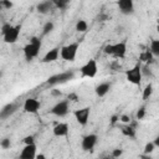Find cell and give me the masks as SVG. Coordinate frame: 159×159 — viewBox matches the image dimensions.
Instances as JSON below:
<instances>
[{
  "label": "cell",
  "mask_w": 159,
  "mask_h": 159,
  "mask_svg": "<svg viewBox=\"0 0 159 159\" xmlns=\"http://www.w3.org/2000/svg\"><path fill=\"white\" fill-rule=\"evenodd\" d=\"M41 46H42V41L40 37H31L30 39V42L26 43L22 48L24 51V56L26 58V61H31L32 58L37 57L39 53H40V50H41Z\"/></svg>",
  "instance_id": "1"
},
{
  "label": "cell",
  "mask_w": 159,
  "mask_h": 159,
  "mask_svg": "<svg viewBox=\"0 0 159 159\" xmlns=\"http://www.w3.org/2000/svg\"><path fill=\"white\" fill-rule=\"evenodd\" d=\"M103 52L106 55H111L116 58H124L127 53V43L124 41L117 42V43H108L104 46Z\"/></svg>",
  "instance_id": "2"
},
{
  "label": "cell",
  "mask_w": 159,
  "mask_h": 159,
  "mask_svg": "<svg viewBox=\"0 0 159 159\" xmlns=\"http://www.w3.org/2000/svg\"><path fill=\"white\" fill-rule=\"evenodd\" d=\"M78 52V42H71L61 47V58L68 62H73L76 60Z\"/></svg>",
  "instance_id": "3"
},
{
  "label": "cell",
  "mask_w": 159,
  "mask_h": 159,
  "mask_svg": "<svg viewBox=\"0 0 159 159\" xmlns=\"http://www.w3.org/2000/svg\"><path fill=\"white\" fill-rule=\"evenodd\" d=\"M142 77H143V72H142V66L140 63H137L134 65L130 70H128L125 72V78L129 83L132 84H135V86H139L140 82H142Z\"/></svg>",
  "instance_id": "4"
},
{
  "label": "cell",
  "mask_w": 159,
  "mask_h": 159,
  "mask_svg": "<svg viewBox=\"0 0 159 159\" xmlns=\"http://www.w3.org/2000/svg\"><path fill=\"white\" fill-rule=\"evenodd\" d=\"M81 76L82 77H88V78H93L97 72H98V66H97V61L94 58H89L81 68H80Z\"/></svg>",
  "instance_id": "5"
},
{
  "label": "cell",
  "mask_w": 159,
  "mask_h": 159,
  "mask_svg": "<svg viewBox=\"0 0 159 159\" xmlns=\"http://www.w3.org/2000/svg\"><path fill=\"white\" fill-rule=\"evenodd\" d=\"M73 77H75L73 71H65V72L57 73V75H55V76H51V77L47 80V84H50V86L62 84V83H66V82L71 81Z\"/></svg>",
  "instance_id": "6"
},
{
  "label": "cell",
  "mask_w": 159,
  "mask_h": 159,
  "mask_svg": "<svg viewBox=\"0 0 159 159\" xmlns=\"http://www.w3.org/2000/svg\"><path fill=\"white\" fill-rule=\"evenodd\" d=\"M73 116H75V119L76 122L84 127L87 125L88 123V119H89V116H91V108L89 107H83V108H80V109H76L73 112Z\"/></svg>",
  "instance_id": "7"
},
{
  "label": "cell",
  "mask_w": 159,
  "mask_h": 159,
  "mask_svg": "<svg viewBox=\"0 0 159 159\" xmlns=\"http://www.w3.org/2000/svg\"><path fill=\"white\" fill-rule=\"evenodd\" d=\"M68 111H70V108H68V99H63V101L57 102L50 109V113L56 116V117H65L68 113Z\"/></svg>",
  "instance_id": "8"
},
{
  "label": "cell",
  "mask_w": 159,
  "mask_h": 159,
  "mask_svg": "<svg viewBox=\"0 0 159 159\" xmlns=\"http://www.w3.org/2000/svg\"><path fill=\"white\" fill-rule=\"evenodd\" d=\"M97 140H98L97 134H93V133L87 134V135H84V137L82 138V140H81V147H82V149H83L84 152H92L93 148H94L96 144H97Z\"/></svg>",
  "instance_id": "9"
},
{
  "label": "cell",
  "mask_w": 159,
  "mask_h": 159,
  "mask_svg": "<svg viewBox=\"0 0 159 159\" xmlns=\"http://www.w3.org/2000/svg\"><path fill=\"white\" fill-rule=\"evenodd\" d=\"M20 31H21V25H12V27L2 36L4 39V42L5 43H15L19 39V35H20Z\"/></svg>",
  "instance_id": "10"
},
{
  "label": "cell",
  "mask_w": 159,
  "mask_h": 159,
  "mask_svg": "<svg viewBox=\"0 0 159 159\" xmlns=\"http://www.w3.org/2000/svg\"><path fill=\"white\" fill-rule=\"evenodd\" d=\"M22 108H24V111H25L26 113L36 114V113L39 112V109H40V102H39L36 98L30 97V98L25 99V102H24V104H22Z\"/></svg>",
  "instance_id": "11"
},
{
  "label": "cell",
  "mask_w": 159,
  "mask_h": 159,
  "mask_svg": "<svg viewBox=\"0 0 159 159\" xmlns=\"http://www.w3.org/2000/svg\"><path fill=\"white\" fill-rule=\"evenodd\" d=\"M117 6L123 15H132L134 12V0H118Z\"/></svg>",
  "instance_id": "12"
},
{
  "label": "cell",
  "mask_w": 159,
  "mask_h": 159,
  "mask_svg": "<svg viewBox=\"0 0 159 159\" xmlns=\"http://www.w3.org/2000/svg\"><path fill=\"white\" fill-rule=\"evenodd\" d=\"M36 150H37V147L35 143H31V144H25L24 149L21 150L20 153V158L21 159H35L36 158Z\"/></svg>",
  "instance_id": "13"
},
{
  "label": "cell",
  "mask_w": 159,
  "mask_h": 159,
  "mask_svg": "<svg viewBox=\"0 0 159 159\" xmlns=\"http://www.w3.org/2000/svg\"><path fill=\"white\" fill-rule=\"evenodd\" d=\"M60 56H61V48H58V47H53V48H51L50 51H47V52L45 53V56L42 57L41 61H42L43 63L55 62V61L58 60Z\"/></svg>",
  "instance_id": "14"
},
{
  "label": "cell",
  "mask_w": 159,
  "mask_h": 159,
  "mask_svg": "<svg viewBox=\"0 0 159 159\" xmlns=\"http://www.w3.org/2000/svg\"><path fill=\"white\" fill-rule=\"evenodd\" d=\"M68 130H70L68 124L65 123V122H60V123H57V124L53 127V129H52L53 135H55V137H58V138H61V137H66V135L68 134Z\"/></svg>",
  "instance_id": "15"
},
{
  "label": "cell",
  "mask_w": 159,
  "mask_h": 159,
  "mask_svg": "<svg viewBox=\"0 0 159 159\" xmlns=\"http://www.w3.org/2000/svg\"><path fill=\"white\" fill-rule=\"evenodd\" d=\"M16 109H17V106L15 103H7V104H5L1 108V111H0V118L1 119H7L10 116H12L16 112Z\"/></svg>",
  "instance_id": "16"
},
{
  "label": "cell",
  "mask_w": 159,
  "mask_h": 159,
  "mask_svg": "<svg viewBox=\"0 0 159 159\" xmlns=\"http://www.w3.org/2000/svg\"><path fill=\"white\" fill-rule=\"evenodd\" d=\"M53 6H55V5H53L52 0H43V1H41V2H39V4L36 5V11H37L39 14L46 15V14H48V12L52 10Z\"/></svg>",
  "instance_id": "17"
},
{
  "label": "cell",
  "mask_w": 159,
  "mask_h": 159,
  "mask_svg": "<svg viewBox=\"0 0 159 159\" xmlns=\"http://www.w3.org/2000/svg\"><path fill=\"white\" fill-rule=\"evenodd\" d=\"M111 87H112V84H111L109 82H102V83H99V84L96 86L94 92H96V94L101 98V97H104V96L109 92Z\"/></svg>",
  "instance_id": "18"
},
{
  "label": "cell",
  "mask_w": 159,
  "mask_h": 159,
  "mask_svg": "<svg viewBox=\"0 0 159 159\" xmlns=\"http://www.w3.org/2000/svg\"><path fill=\"white\" fill-rule=\"evenodd\" d=\"M149 50H150V52L153 53V56L159 57V39L152 40L150 46H149Z\"/></svg>",
  "instance_id": "19"
},
{
  "label": "cell",
  "mask_w": 159,
  "mask_h": 159,
  "mask_svg": "<svg viewBox=\"0 0 159 159\" xmlns=\"http://www.w3.org/2000/svg\"><path fill=\"white\" fill-rule=\"evenodd\" d=\"M153 94V84L152 83H148L145 86V88L143 89V93H142V99L143 101H148Z\"/></svg>",
  "instance_id": "20"
},
{
  "label": "cell",
  "mask_w": 159,
  "mask_h": 159,
  "mask_svg": "<svg viewBox=\"0 0 159 159\" xmlns=\"http://www.w3.org/2000/svg\"><path fill=\"white\" fill-rule=\"evenodd\" d=\"M122 133L125 135V137H129V138H135V128L133 125H125L122 128Z\"/></svg>",
  "instance_id": "21"
},
{
  "label": "cell",
  "mask_w": 159,
  "mask_h": 159,
  "mask_svg": "<svg viewBox=\"0 0 159 159\" xmlns=\"http://www.w3.org/2000/svg\"><path fill=\"white\" fill-rule=\"evenodd\" d=\"M88 29V24L86 20L83 19H80L77 22H76V31L77 32H86Z\"/></svg>",
  "instance_id": "22"
},
{
  "label": "cell",
  "mask_w": 159,
  "mask_h": 159,
  "mask_svg": "<svg viewBox=\"0 0 159 159\" xmlns=\"http://www.w3.org/2000/svg\"><path fill=\"white\" fill-rule=\"evenodd\" d=\"M53 27H55V24L52 21H47L42 27V35H48L50 32H52Z\"/></svg>",
  "instance_id": "23"
},
{
  "label": "cell",
  "mask_w": 159,
  "mask_h": 159,
  "mask_svg": "<svg viewBox=\"0 0 159 159\" xmlns=\"http://www.w3.org/2000/svg\"><path fill=\"white\" fill-rule=\"evenodd\" d=\"M52 2H53V5H55V7L63 10V9H66V7H67V5H68L70 0H52Z\"/></svg>",
  "instance_id": "24"
},
{
  "label": "cell",
  "mask_w": 159,
  "mask_h": 159,
  "mask_svg": "<svg viewBox=\"0 0 159 159\" xmlns=\"http://www.w3.org/2000/svg\"><path fill=\"white\" fill-rule=\"evenodd\" d=\"M152 57H153V53L150 52V50H145V51L142 52L140 56H139L140 61H143V62H149V61L152 60Z\"/></svg>",
  "instance_id": "25"
},
{
  "label": "cell",
  "mask_w": 159,
  "mask_h": 159,
  "mask_svg": "<svg viewBox=\"0 0 159 159\" xmlns=\"http://www.w3.org/2000/svg\"><path fill=\"white\" fill-rule=\"evenodd\" d=\"M155 148H157V147H155L154 142H148V143L144 145V153H145V154H150V153H153V150H154Z\"/></svg>",
  "instance_id": "26"
},
{
  "label": "cell",
  "mask_w": 159,
  "mask_h": 159,
  "mask_svg": "<svg viewBox=\"0 0 159 159\" xmlns=\"http://www.w3.org/2000/svg\"><path fill=\"white\" fill-rule=\"evenodd\" d=\"M0 147H1L2 149H9V148L11 147L10 139H9V138H2L1 142H0Z\"/></svg>",
  "instance_id": "27"
},
{
  "label": "cell",
  "mask_w": 159,
  "mask_h": 159,
  "mask_svg": "<svg viewBox=\"0 0 159 159\" xmlns=\"http://www.w3.org/2000/svg\"><path fill=\"white\" fill-rule=\"evenodd\" d=\"M0 5H1L2 9H7V10H9V9L12 7L14 4H12V1H10V0H1V1H0Z\"/></svg>",
  "instance_id": "28"
},
{
  "label": "cell",
  "mask_w": 159,
  "mask_h": 159,
  "mask_svg": "<svg viewBox=\"0 0 159 159\" xmlns=\"http://www.w3.org/2000/svg\"><path fill=\"white\" fill-rule=\"evenodd\" d=\"M145 117V107H140L138 111H137V119L140 120Z\"/></svg>",
  "instance_id": "29"
},
{
  "label": "cell",
  "mask_w": 159,
  "mask_h": 159,
  "mask_svg": "<svg viewBox=\"0 0 159 159\" xmlns=\"http://www.w3.org/2000/svg\"><path fill=\"white\" fill-rule=\"evenodd\" d=\"M11 27H12V25H11V24H9V22H4V24H2V26H1V35L4 36V35H5V34L11 29Z\"/></svg>",
  "instance_id": "30"
},
{
  "label": "cell",
  "mask_w": 159,
  "mask_h": 159,
  "mask_svg": "<svg viewBox=\"0 0 159 159\" xmlns=\"http://www.w3.org/2000/svg\"><path fill=\"white\" fill-rule=\"evenodd\" d=\"M24 143H25V144L35 143V138H34V135H26V137L24 138Z\"/></svg>",
  "instance_id": "31"
},
{
  "label": "cell",
  "mask_w": 159,
  "mask_h": 159,
  "mask_svg": "<svg viewBox=\"0 0 159 159\" xmlns=\"http://www.w3.org/2000/svg\"><path fill=\"white\" fill-rule=\"evenodd\" d=\"M123 154V149H113V152H112V155L114 157V158H118V157H120Z\"/></svg>",
  "instance_id": "32"
},
{
  "label": "cell",
  "mask_w": 159,
  "mask_h": 159,
  "mask_svg": "<svg viewBox=\"0 0 159 159\" xmlns=\"http://www.w3.org/2000/svg\"><path fill=\"white\" fill-rule=\"evenodd\" d=\"M51 94L55 96V97H60L61 96V91L60 89H52L51 91Z\"/></svg>",
  "instance_id": "33"
},
{
  "label": "cell",
  "mask_w": 159,
  "mask_h": 159,
  "mask_svg": "<svg viewBox=\"0 0 159 159\" xmlns=\"http://www.w3.org/2000/svg\"><path fill=\"white\" fill-rule=\"evenodd\" d=\"M120 120H122L123 123H129V122H130V118H129L128 116H122V117H120Z\"/></svg>",
  "instance_id": "34"
},
{
  "label": "cell",
  "mask_w": 159,
  "mask_h": 159,
  "mask_svg": "<svg viewBox=\"0 0 159 159\" xmlns=\"http://www.w3.org/2000/svg\"><path fill=\"white\" fill-rule=\"evenodd\" d=\"M153 142H154L155 147H157V148H159V133H158V135L154 138V140H153Z\"/></svg>",
  "instance_id": "35"
},
{
  "label": "cell",
  "mask_w": 159,
  "mask_h": 159,
  "mask_svg": "<svg viewBox=\"0 0 159 159\" xmlns=\"http://www.w3.org/2000/svg\"><path fill=\"white\" fill-rule=\"evenodd\" d=\"M68 101H77V96H76V94H73V93H72V94H70V96H68Z\"/></svg>",
  "instance_id": "36"
},
{
  "label": "cell",
  "mask_w": 159,
  "mask_h": 159,
  "mask_svg": "<svg viewBox=\"0 0 159 159\" xmlns=\"http://www.w3.org/2000/svg\"><path fill=\"white\" fill-rule=\"evenodd\" d=\"M36 158H37V159H45V155H43V154H37Z\"/></svg>",
  "instance_id": "37"
},
{
  "label": "cell",
  "mask_w": 159,
  "mask_h": 159,
  "mask_svg": "<svg viewBox=\"0 0 159 159\" xmlns=\"http://www.w3.org/2000/svg\"><path fill=\"white\" fill-rule=\"evenodd\" d=\"M116 120H117V116H113V117H112V123H114Z\"/></svg>",
  "instance_id": "38"
}]
</instances>
